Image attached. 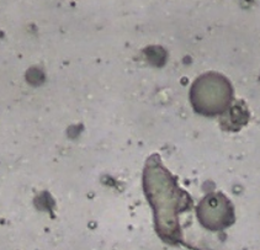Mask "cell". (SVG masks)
I'll list each match as a JSON object with an SVG mask.
<instances>
[{"mask_svg": "<svg viewBox=\"0 0 260 250\" xmlns=\"http://www.w3.org/2000/svg\"><path fill=\"white\" fill-rule=\"evenodd\" d=\"M144 188L149 202L154 207L157 229L166 239L178 237L179 224L176 216L186 209L189 197L176 186L169 172L158 163L151 162L144 172Z\"/></svg>", "mask_w": 260, "mask_h": 250, "instance_id": "1", "label": "cell"}, {"mask_svg": "<svg viewBox=\"0 0 260 250\" xmlns=\"http://www.w3.org/2000/svg\"><path fill=\"white\" fill-rule=\"evenodd\" d=\"M191 100L199 112L216 115L228 108L232 100V89L223 77L207 74L193 84Z\"/></svg>", "mask_w": 260, "mask_h": 250, "instance_id": "2", "label": "cell"}, {"mask_svg": "<svg viewBox=\"0 0 260 250\" xmlns=\"http://www.w3.org/2000/svg\"><path fill=\"white\" fill-rule=\"evenodd\" d=\"M198 216L201 223L210 229H223L235 222L233 207L221 194L205 197L198 208Z\"/></svg>", "mask_w": 260, "mask_h": 250, "instance_id": "3", "label": "cell"}]
</instances>
